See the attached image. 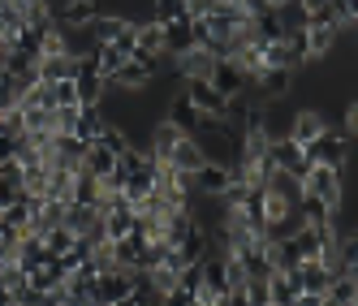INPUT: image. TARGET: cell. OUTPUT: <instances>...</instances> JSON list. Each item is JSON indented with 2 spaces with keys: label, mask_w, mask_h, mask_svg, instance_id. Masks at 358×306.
I'll return each mask as SVG.
<instances>
[{
  "label": "cell",
  "mask_w": 358,
  "mask_h": 306,
  "mask_svg": "<svg viewBox=\"0 0 358 306\" xmlns=\"http://www.w3.org/2000/svg\"><path fill=\"white\" fill-rule=\"evenodd\" d=\"M302 194H315V198L328 203V207H341V194H345V177H341V168H332V164L315 160L311 168H306V177H302Z\"/></svg>",
  "instance_id": "6da1fadb"
},
{
  "label": "cell",
  "mask_w": 358,
  "mask_h": 306,
  "mask_svg": "<svg viewBox=\"0 0 358 306\" xmlns=\"http://www.w3.org/2000/svg\"><path fill=\"white\" fill-rule=\"evenodd\" d=\"M130 293H134L130 268H108L95 276V306H130Z\"/></svg>",
  "instance_id": "7a4b0ae2"
},
{
  "label": "cell",
  "mask_w": 358,
  "mask_h": 306,
  "mask_svg": "<svg viewBox=\"0 0 358 306\" xmlns=\"http://www.w3.org/2000/svg\"><path fill=\"white\" fill-rule=\"evenodd\" d=\"M186 99L203 112V117H212V121H229L234 117V108H229V95H220L212 87V78H186Z\"/></svg>",
  "instance_id": "3957f363"
},
{
  "label": "cell",
  "mask_w": 358,
  "mask_h": 306,
  "mask_svg": "<svg viewBox=\"0 0 358 306\" xmlns=\"http://www.w3.org/2000/svg\"><path fill=\"white\" fill-rule=\"evenodd\" d=\"M229 186H234V177H229V164L220 160H208L199 173H194V194H208V198H220Z\"/></svg>",
  "instance_id": "277c9868"
},
{
  "label": "cell",
  "mask_w": 358,
  "mask_h": 306,
  "mask_svg": "<svg viewBox=\"0 0 358 306\" xmlns=\"http://www.w3.org/2000/svg\"><path fill=\"white\" fill-rule=\"evenodd\" d=\"M182 138H186V134L177 130L169 117H164V121H156V125H151V134H147V143H151V160H156V164H169L173 147L182 143Z\"/></svg>",
  "instance_id": "5b68a950"
},
{
  "label": "cell",
  "mask_w": 358,
  "mask_h": 306,
  "mask_svg": "<svg viewBox=\"0 0 358 306\" xmlns=\"http://www.w3.org/2000/svg\"><path fill=\"white\" fill-rule=\"evenodd\" d=\"M177 61V78H212V69H216V57L208 52V48H190V52L182 57H173Z\"/></svg>",
  "instance_id": "8992f818"
},
{
  "label": "cell",
  "mask_w": 358,
  "mask_h": 306,
  "mask_svg": "<svg viewBox=\"0 0 358 306\" xmlns=\"http://www.w3.org/2000/svg\"><path fill=\"white\" fill-rule=\"evenodd\" d=\"M99 9H104L99 0H61L52 9V17H57V27H87Z\"/></svg>",
  "instance_id": "52a82bcc"
},
{
  "label": "cell",
  "mask_w": 358,
  "mask_h": 306,
  "mask_svg": "<svg viewBox=\"0 0 358 306\" xmlns=\"http://www.w3.org/2000/svg\"><path fill=\"white\" fill-rule=\"evenodd\" d=\"M190 48H194V35H190V17L182 13V17L164 22V57H182V52H190Z\"/></svg>",
  "instance_id": "ba28073f"
},
{
  "label": "cell",
  "mask_w": 358,
  "mask_h": 306,
  "mask_svg": "<svg viewBox=\"0 0 358 306\" xmlns=\"http://www.w3.org/2000/svg\"><path fill=\"white\" fill-rule=\"evenodd\" d=\"M354 302H358V272L332 276L324 289V306H354Z\"/></svg>",
  "instance_id": "9c48e42d"
},
{
  "label": "cell",
  "mask_w": 358,
  "mask_h": 306,
  "mask_svg": "<svg viewBox=\"0 0 358 306\" xmlns=\"http://www.w3.org/2000/svg\"><path fill=\"white\" fill-rule=\"evenodd\" d=\"M104 82H108V91H147V87H151V73H147L138 61H125L113 78H104Z\"/></svg>",
  "instance_id": "30bf717a"
},
{
  "label": "cell",
  "mask_w": 358,
  "mask_h": 306,
  "mask_svg": "<svg viewBox=\"0 0 358 306\" xmlns=\"http://www.w3.org/2000/svg\"><path fill=\"white\" fill-rule=\"evenodd\" d=\"M324 130H328V121H324L320 108H298L294 121H289V138H294V143H306V138H315V134H324Z\"/></svg>",
  "instance_id": "8fae6325"
},
{
  "label": "cell",
  "mask_w": 358,
  "mask_h": 306,
  "mask_svg": "<svg viewBox=\"0 0 358 306\" xmlns=\"http://www.w3.org/2000/svg\"><path fill=\"white\" fill-rule=\"evenodd\" d=\"M194 228H199V220H194L190 207H169V212H164V238H169L173 246H182Z\"/></svg>",
  "instance_id": "7c38bea8"
},
{
  "label": "cell",
  "mask_w": 358,
  "mask_h": 306,
  "mask_svg": "<svg viewBox=\"0 0 358 306\" xmlns=\"http://www.w3.org/2000/svg\"><path fill=\"white\" fill-rule=\"evenodd\" d=\"M151 190H156V160H151V164H143V168H134L130 177H125V198H130V207H138V203L151 194Z\"/></svg>",
  "instance_id": "4fadbf2b"
},
{
  "label": "cell",
  "mask_w": 358,
  "mask_h": 306,
  "mask_svg": "<svg viewBox=\"0 0 358 306\" xmlns=\"http://www.w3.org/2000/svg\"><path fill=\"white\" fill-rule=\"evenodd\" d=\"M169 164H173V168H182V173H199L203 164H208V156H203V147H199V138H194V134H186L182 143L173 147V156H169Z\"/></svg>",
  "instance_id": "5bb4252c"
},
{
  "label": "cell",
  "mask_w": 358,
  "mask_h": 306,
  "mask_svg": "<svg viewBox=\"0 0 358 306\" xmlns=\"http://www.w3.org/2000/svg\"><path fill=\"white\" fill-rule=\"evenodd\" d=\"M212 87H216L220 95H229V99H234V95L246 87V73H242L234 61H224V57H220V61H216V69H212Z\"/></svg>",
  "instance_id": "9a60e30c"
},
{
  "label": "cell",
  "mask_w": 358,
  "mask_h": 306,
  "mask_svg": "<svg viewBox=\"0 0 358 306\" xmlns=\"http://www.w3.org/2000/svg\"><path fill=\"white\" fill-rule=\"evenodd\" d=\"M169 121H173L182 134H194V130H199V121H203V112L190 104L186 95H173V99H169Z\"/></svg>",
  "instance_id": "2e32d148"
},
{
  "label": "cell",
  "mask_w": 358,
  "mask_h": 306,
  "mask_svg": "<svg viewBox=\"0 0 358 306\" xmlns=\"http://www.w3.org/2000/svg\"><path fill=\"white\" fill-rule=\"evenodd\" d=\"M104 112H99V104H78V121H73V138L83 143H95V134L104 130Z\"/></svg>",
  "instance_id": "e0dca14e"
},
{
  "label": "cell",
  "mask_w": 358,
  "mask_h": 306,
  "mask_svg": "<svg viewBox=\"0 0 358 306\" xmlns=\"http://www.w3.org/2000/svg\"><path fill=\"white\" fill-rule=\"evenodd\" d=\"M57 78H78V61H73L69 52L39 57V82H57Z\"/></svg>",
  "instance_id": "ac0fdd59"
},
{
  "label": "cell",
  "mask_w": 358,
  "mask_h": 306,
  "mask_svg": "<svg viewBox=\"0 0 358 306\" xmlns=\"http://www.w3.org/2000/svg\"><path fill=\"white\" fill-rule=\"evenodd\" d=\"M268 298H272V306H294V298H298V276L294 272H272L268 276Z\"/></svg>",
  "instance_id": "d6986e66"
},
{
  "label": "cell",
  "mask_w": 358,
  "mask_h": 306,
  "mask_svg": "<svg viewBox=\"0 0 358 306\" xmlns=\"http://www.w3.org/2000/svg\"><path fill=\"white\" fill-rule=\"evenodd\" d=\"M125 22H130V17H121V13H104V9H99V13L87 22V31L95 35V43H108V39H117V35L125 31Z\"/></svg>",
  "instance_id": "ffe728a7"
},
{
  "label": "cell",
  "mask_w": 358,
  "mask_h": 306,
  "mask_svg": "<svg viewBox=\"0 0 358 306\" xmlns=\"http://www.w3.org/2000/svg\"><path fill=\"white\" fill-rule=\"evenodd\" d=\"M143 246H147V238H138V233H125V238H117L113 242V254H117V268H138V259H143Z\"/></svg>",
  "instance_id": "44dd1931"
},
{
  "label": "cell",
  "mask_w": 358,
  "mask_h": 306,
  "mask_svg": "<svg viewBox=\"0 0 358 306\" xmlns=\"http://www.w3.org/2000/svg\"><path fill=\"white\" fill-rule=\"evenodd\" d=\"M134 52H151V57H164V27L156 17L151 22H138V48Z\"/></svg>",
  "instance_id": "7402d4cb"
},
{
  "label": "cell",
  "mask_w": 358,
  "mask_h": 306,
  "mask_svg": "<svg viewBox=\"0 0 358 306\" xmlns=\"http://www.w3.org/2000/svg\"><path fill=\"white\" fill-rule=\"evenodd\" d=\"M83 168H87V173H95V177H108V173L117 168V156H113L108 147L91 143V147H87V156H83Z\"/></svg>",
  "instance_id": "603a6c76"
},
{
  "label": "cell",
  "mask_w": 358,
  "mask_h": 306,
  "mask_svg": "<svg viewBox=\"0 0 358 306\" xmlns=\"http://www.w3.org/2000/svg\"><path fill=\"white\" fill-rule=\"evenodd\" d=\"M95 143L108 147L113 156H125V151H130V134H125V125H117V121H104V130L95 134Z\"/></svg>",
  "instance_id": "cb8c5ba5"
},
{
  "label": "cell",
  "mask_w": 358,
  "mask_h": 306,
  "mask_svg": "<svg viewBox=\"0 0 358 306\" xmlns=\"http://www.w3.org/2000/svg\"><path fill=\"white\" fill-rule=\"evenodd\" d=\"M298 212H302V220H306V224H328V220H332V212H341V207H328L324 198L302 194V198H298Z\"/></svg>",
  "instance_id": "d4e9b609"
},
{
  "label": "cell",
  "mask_w": 358,
  "mask_h": 306,
  "mask_svg": "<svg viewBox=\"0 0 358 306\" xmlns=\"http://www.w3.org/2000/svg\"><path fill=\"white\" fill-rule=\"evenodd\" d=\"M130 228H134V207H113V212H104V233H108V242L125 238Z\"/></svg>",
  "instance_id": "484cf974"
},
{
  "label": "cell",
  "mask_w": 358,
  "mask_h": 306,
  "mask_svg": "<svg viewBox=\"0 0 358 306\" xmlns=\"http://www.w3.org/2000/svg\"><path fill=\"white\" fill-rule=\"evenodd\" d=\"M95 220H99V212L91 207V203H73V198H69V212H65V224L73 228V233H87V228H91Z\"/></svg>",
  "instance_id": "4316f807"
},
{
  "label": "cell",
  "mask_w": 358,
  "mask_h": 306,
  "mask_svg": "<svg viewBox=\"0 0 358 306\" xmlns=\"http://www.w3.org/2000/svg\"><path fill=\"white\" fill-rule=\"evenodd\" d=\"M99 194H104V190H99V177L95 173H87V168L73 173V203H95Z\"/></svg>",
  "instance_id": "83f0119b"
},
{
  "label": "cell",
  "mask_w": 358,
  "mask_h": 306,
  "mask_svg": "<svg viewBox=\"0 0 358 306\" xmlns=\"http://www.w3.org/2000/svg\"><path fill=\"white\" fill-rule=\"evenodd\" d=\"M43 198H73V173L69 168H48V190Z\"/></svg>",
  "instance_id": "f1b7e54d"
},
{
  "label": "cell",
  "mask_w": 358,
  "mask_h": 306,
  "mask_svg": "<svg viewBox=\"0 0 358 306\" xmlns=\"http://www.w3.org/2000/svg\"><path fill=\"white\" fill-rule=\"evenodd\" d=\"M78 104H104V78L99 73H78Z\"/></svg>",
  "instance_id": "f546056e"
},
{
  "label": "cell",
  "mask_w": 358,
  "mask_h": 306,
  "mask_svg": "<svg viewBox=\"0 0 358 306\" xmlns=\"http://www.w3.org/2000/svg\"><path fill=\"white\" fill-rule=\"evenodd\" d=\"M69 246H73V228L69 224H57V228H48V233H43V250L52 254V259H57V254H65Z\"/></svg>",
  "instance_id": "4dcf8cb0"
},
{
  "label": "cell",
  "mask_w": 358,
  "mask_h": 306,
  "mask_svg": "<svg viewBox=\"0 0 358 306\" xmlns=\"http://www.w3.org/2000/svg\"><path fill=\"white\" fill-rule=\"evenodd\" d=\"M22 134H27V117H22L17 104H9L0 112V138H22Z\"/></svg>",
  "instance_id": "1f68e13d"
},
{
  "label": "cell",
  "mask_w": 358,
  "mask_h": 306,
  "mask_svg": "<svg viewBox=\"0 0 358 306\" xmlns=\"http://www.w3.org/2000/svg\"><path fill=\"white\" fill-rule=\"evenodd\" d=\"M125 61H130V57H125L117 43H99V73H104V78H113V73H117Z\"/></svg>",
  "instance_id": "d6a6232c"
},
{
  "label": "cell",
  "mask_w": 358,
  "mask_h": 306,
  "mask_svg": "<svg viewBox=\"0 0 358 306\" xmlns=\"http://www.w3.org/2000/svg\"><path fill=\"white\" fill-rule=\"evenodd\" d=\"M91 263H95V272H108V268H117V254H113V242H108V238L91 246Z\"/></svg>",
  "instance_id": "836d02e7"
},
{
  "label": "cell",
  "mask_w": 358,
  "mask_h": 306,
  "mask_svg": "<svg viewBox=\"0 0 358 306\" xmlns=\"http://www.w3.org/2000/svg\"><path fill=\"white\" fill-rule=\"evenodd\" d=\"M52 99H57V104H78V82H73V78H57L52 82Z\"/></svg>",
  "instance_id": "e575fe53"
},
{
  "label": "cell",
  "mask_w": 358,
  "mask_h": 306,
  "mask_svg": "<svg viewBox=\"0 0 358 306\" xmlns=\"http://www.w3.org/2000/svg\"><path fill=\"white\" fill-rule=\"evenodd\" d=\"M27 130H52V108H22Z\"/></svg>",
  "instance_id": "d590c367"
},
{
  "label": "cell",
  "mask_w": 358,
  "mask_h": 306,
  "mask_svg": "<svg viewBox=\"0 0 358 306\" xmlns=\"http://www.w3.org/2000/svg\"><path fill=\"white\" fill-rule=\"evenodd\" d=\"M17 198H22V186L9 182V177H0V212H5L9 203H17Z\"/></svg>",
  "instance_id": "8d00e7d4"
},
{
  "label": "cell",
  "mask_w": 358,
  "mask_h": 306,
  "mask_svg": "<svg viewBox=\"0 0 358 306\" xmlns=\"http://www.w3.org/2000/svg\"><path fill=\"white\" fill-rule=\"evenodd\" d=\"M298 5H302L306 13H315V9H324V5H328V0H298Z\"/></svg>",
  "instance_id": "74e56055"
},
{
  "label": "cell",
  "mask_w": 358,
  "mask_h": 306,
  "mask_svg": "<svg viewBox=\"0 0 358 306\" xmlns=\"http://www.w3.org/2000/svg\"><path fill=\"white\" fill-rule=\"evenodd\" d=\"M0 112H5V99H0Z\"/></svg>",
  "instance_id": "f35d334b"
}]
</instances>
